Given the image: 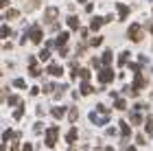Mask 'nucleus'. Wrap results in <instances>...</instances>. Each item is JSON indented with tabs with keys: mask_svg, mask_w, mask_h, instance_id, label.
<instances>
[{
	"mask_svg": "<svg viewBox=\"0 0 153 151\" xmlns=\"http://www.w3.org/2000/svg\"><path fill=\"white\" fill-rule=\"evenodd\" d=\"M114 105H116V109H125V107H127V103H125V99H116Z\"/></svg>",
	"mask_w": 153,
	"mask_h": 151,
	"instance_id": "412c9836",
	"label": "nucleus"
},
{
	"mask_svg": "<svg viewBox=\"0 0 153 151\" xmlns=\"http://www.w3.org/2000/svg\"><path fill=\"white\" fill-rule=\"evenodd\" d=\"M68 116H70V121H76V118H79V114H76V109H74V107L70 109V114H68Z\"/></svg>",
	"mask_w": 153,
	"mask_h": 151,
	"instance_id": "cd10ccee",
	"label": "nucleus"
},
{
	"mask_svg": "<svg viewBox=\"0 0 153 151\" xmlns=\"http://www.w3.org/2000/svg\"><path fill=\"white\" fill-rule=\"evenodd\" d=\"M11 151H20V149H18V142H13V147H11Z\"/></svg>",
	"mask_w": 153,
	"mask_h": 151,
	"instance_id": "e433bc0d",
	"label": "nucleus"
},
{
	"mask_svg": "<svg viewBox=\"0 0 153 151\" xmlns=\"http://www.w3.org/2000/svg\"><path fill=\"white\" fill-rule=\"evenodd\" d=\"M7 4H9V0H0V9H4Z\"/></svg>",
	"mask_w": 153,
	"mask_h": 151,
	"instance_id": "c9c22d12",
	"label": "nucleus"
},
{
	"mask_svg": "<svg viewBox=\"0 0 153 151\" xmlns=\"http://www.w3.org/2000/svg\"><path fill=\"white\" fill-rule=\"evenodd\" d=\"M51 114L59 121V118H64V116H66V107H53V109H51Z\"/></svg>",
	"mask_w": 153,
	"mask_h": 151,
	"instance_id": "0eeeda50",
	"label": "nucleus"
},
{
	"mask_svg": "<svg viewBox=\"0 0 153 151\" xmlns=\"http://www.w3.org/2000/svg\"><path fill=\"white\" fill-rule=\"evenodd\" d=\"M144 86H147V79H144L140 72H136V79H134V88H131V90L136 92V90H140V88H144Z\"/></svg>",
	"mask_w": 153,
	"mask_h": 151,
	"instance_id": "20e7f679",
	"label": "nucleus"
},
{
	"mask_svg": "<svg viewBox=\"0 0 153 151\" xmlns=\"http://www.w3.org/2000/svg\"><path fill=\"white\" fill-rule=\"evenodd\" d=\"M92 66H94V68H101V59L94 57V59H92Z\"/></svg>",
	"mask_w": 153,
	"mask_h": 151,
	"instance_id": "72a5a7b5",
	"label": "nucleus"
},
{
	"mask_svg": "<svg viewBox=\"0 0 153 151\" xmlns=\"http://www.w3.org/2000/svg\"><path fill=\"white\" fill-rule=\"evenodd\" d=\"M31 39H33V42H42V29H39V26H35V29L31 31Z\"/></svg>",
	"mask_w": 153,
	"mask_h": 151,
	"instance_id": "1a4fd4ad",
	"label": "nucleus"
},
{
	"mask_svg": "<svg viewBox=\"0 0 153 151\" xmlns=\"http://www.w3.org/2000/svg\"><path fill=\"white\" fill-rule=\"evenodd\" d=\"M90 121H92V123H96V125H107V123H109V116H107V114H105V116L90 114Z\"/></svg>",
	"mask_w": 153,
	"mask_h": 151,
	"instance_id": "423d86ee",
	"label": "nucleus"
},
{
	"mask_svg": "<svg viewBox=\"0 0 153 151\" xmlns=\"http://www.w3.org/2000/svg\"><path fill=\"white\" fill-rule=\"evenodd\" d=\"M105 22H107L105 18H94V20H92V31H99V29H101V26L105 24Z\"/></svg>",
	"mask_w": 153,
	"mask_h": 151,
	"instance_id": "6e6552de",
	"label": "nucleus"
},
{
	"mask_svg": "<svg viewBox=\"0 0 153 151\" xmlns=\"http://www.w3.org/2000/svg\"><path fill=\"white\" fill-rule=\"evenodd\" d=\"M64 72L59 66H48V74H55V77H59V74Z\"/></svg>",
	"mask_w": 153,
	"mask_h": 151,
	"instance_id": "2eb2a0df",
	"label": "nucleus"
},
{
	"mask_svg": "<svg viewBox=\"0 0 153 151\" xmlns=\"http://www.w3.org/2000/svg\"><path fill=\"white\" fill-rule=\"evenodd\" d=\"M103 64H105V66H109V64H112V51H105V53H103Z\"/></svg>",
	"mask_w": 153,
	"mask_h": 151,
	"instance_id": "ddd939ff",
	"label": "nucleus"
},
{
	"mask_svg": "<svg viewBox=\"0 0 153 151\" xmlns=\"http://www.w3.org/2000/svg\"><path fill=\"white\" fill-rule=\"evenodd\" d=\"M127 59H129V53H120V57H118V64H127Z\"/></svg>",
	"mask_w": 153,
	"mask_h": 151,
	"instance_id": "5701e85b",
	"label": "nucleus"
},
{
	"mask_svg": "<svg viewBox=\"0 0 153 151\" xmlns=\"http://www.w3.org/2000/svg\"><path fill=\"white\" fill-rule=\"evenodd\" d=\"M147 134H153V118H147Z\"/></svg>",
	"mask_w": 153,
	"mask_h": 151,
	"instance_id": "393cba45",
	"label": "nucleus"
},
{
	"mask_svg": "<svg viewBox=\"0 0 153 151\" xmlns=\"http://www.w3.org/2000/svg\"><path fill=\"white\" fill-rule=\"evenodd\" d=\"M13 18H18V11H7L4 13V20H13Z\"/></svg>",
	"mask_w": 153,
	"mask_h": 151,
	"instance_id": "a878e982",
	"label": "nucleus"
},
{
	"mask_svg": "<svg viewBox=\"0 0 153 151\" xmlns=\"http://www.w3.org/2000/svg\"><path fill=\"white\" fill-rule=\"evenodd\" d=\"M22 116H24V107L20 105V107L16 109V112H13V118H16V121H20V118H22Z\"/></svg>",
	"mask_w": 153,
	"mask_h": 151,
	"instance_id": "6ab92c4d",
	"label": "nucleus"
},
{
	"mask_svg": "<svg viewBox=\"0 0 153 151\" xmlns=\"http://www.w3.org/2000/svg\"><path fill=\"white\" fill-rule=\"evenodd\" d=\"M79 2H85V0H79Z\"/></svg>",
	"mask_w": 153,
	"mask_h": 151,
	"instance_id": "ea45409f",
	"label": "nucleus"
},
{
	"mask_svg": "<svg viewBox=\"0 0 153 151\" xmlns=\"http://www.w3.org/2000/svg\"><path fill=\"white\" fill-rule=\"evenodd\" d=\"M129 118H131V123H134V125H140V123H142V116L138 114V112H131Z\"/></svg>",
	"mask_w": 153,
	"mask_h": 151,
	"instance_id": "4468645a",
	"label": "nucleus"
},
{
	"mask_svg": "<svg viewBox=\"0 0 153 151\" xmlns=\"http://www.w3.org/2000/svg\"><path fill=\"white\" fill-rule=\"evenodd\" d=\"M68 26H70V29H79V20H76L74 16H70L68 18Z\"/></svg>",
	"mask_w": 153,
	"mask_h": 151,
	"instance_id": "dca6fc26",
	"label": "nucleus"
},
{
	"mask_svg": "<svg viewBox=\"0 0 153 151\" xmlns=\"http://www.w3.org/2000/svg\"><path fill=\"white\" fill-rule=\"evenodd\" d=\"M22 149H24V151H33V145H31V142H24Z\"/></svg>",
	"mask_w": 153,
	"mask_h": 151,
	"instance_id": "473e14b6",
	"label": "nucleus"
},
{
	"mask_svg": "<svg viewBox=\"0 0 153 151\" xmlns=\"http://www.w3.org/2000/svg\"><path fill=\"white\" fill-rule=\"evenodd\" d=\"M68 39H70V35H68V33H61V35H59V39H57V44H59V46H66V42H68Z\"/></svg>",
	"mask_w": 153,
	"mask_h": 151,
	"instance_id": "f3484780",
	"label": "nucleus"
},
{
	"mask_svg": "<svg viewBox=\"0 0 153 151\" xmlns=\"http://www.w3.org/2000/svg\"><path fill=\"white\" fill-rule=\"evenodd\" d=\"M42 129H44V127H42V123H35V127H33V132H35V134H42Z\"/></svg>",
	"mask_w": 153,
	"mask_h": 151,
	"instance_id": "c85d7f7f",
	"label": "nucleus"
},
{
	"mask_svg": "<svg viewBox=\"0 0 153 151\" xmlns=\"http://www.w3.org/2000/svg\"><path fill=\"white\" fill-rule=\"evenodd\" d=\"M114 79V72L109 70V68H103V70H99V83H109V81Z\"/></svg>",
	"mask_w": 153,
	"mask_h": 151,
	"instance_id": "7ed1b4c3",
	"label": "nucleus"
},
{
	"mask_svg": "<svg viewBox=\"0 0 153 151\" xmlns=\"http://www.w3.org/2000/svg\"><path fill=\"white\" fill-rule=\"evenodd\" d=\"M76 74H79V77H81L83 81H88V79H90V70H85V68H83V70H79Z\"/></svg>",
	"mask_w": 153,
	"mask_h": 151,
	"instance_id": "aec40b11",
	"label": "nucleus"
},
{
	"mask_svg": "<svg viewBox=\"0 0 153 151\" xmlns=\"http://www.w3.org/2000/svg\"><path fill=\"white\" fill-rule=\"evenodd\" d=\"M127 13H129L127 4H118V16H120V20H125V18H127Z\"/></svg>",
	"mask_w": 153,
	"mask_h": 151,
	"instance_id": "9b49d317",
	"label": "nucleus"
},
{
	"mask_svg": "<svg viewBox=\"0 0 153 151\" xmlns=\"http://www.w3.org/2000/svg\"><path fill=\"white\" fill-rule=\"evenodd\" d=\"M13 88H18V90H22V88H26V83H24L22 79H16V81H13Z\"/></svg>",
	"mask_w": 153,
	"mask_h": 151,
	"instance_id": "b1692460",
	"label": "nucleus"
},
{
	"mask_svg": "<svg viewBox=\"0 0 153 151\" xmlns=\"http://www.w3.org/2000/svg\"><path fill=\"white\" fill-rule=\"evenodd\" d=\"M18 103H20L18 97H9V105H18Z\"/></svg>",
	"mask_w": 153,
	"mask_h": 151,
	"instance_id": "7c9ffc66",
	"label": "nucleus"
},
{
	"mask_svg": "<svg viewBox=\"0 0 153 151\" xmlns=\"http://www.w3.org/2000/svg\"><path fill=\"white\" fill-rule=\"evenodd\" d=\"M11 35V29L9 26H2V29H0V37H9Z\"/></svg>",
	"mask_w": 153,
	"mask_h": 151,
	"instance_id": "4be33fe9",
	"label": "nucleus"
},
{
	"mask_svg": "<svg viewBox=\"0 0 153 151\" xmlns=\"http://www.w3.org/2000/svg\"><path fill=\"white\" fill-rule=\"evenodd\" d=\"M120 134H123V138H127V136L131 134V129H129V125L125 121H120Z\"/></svg>",
	"mask_w": 153,
	"mask_h": 151,
	"instance_id": "9d476101",
	"label": "nucleus"
},
{
	"mask_svg": "<svg viewBox=\"0 0 153 151\" xmlns=\"http://www.w3.org/2000/svg\"><path fill=\"white\" fill-rule=\"evenodd\" d=\"M57 138H59V127H48V132H46V147H55L57 145Z\"/></svg>",
	"mask_w": 153,
	"mask_h": 151,
	"instance_id": "f257e3e1",
	"label": "nucleus"
},
{
	"mask_svg": "<svg viewBox=\"0 0 153 151\" xmlns=\"http://www.w3.org/2000/svg\"><path fill=\"white\" fill-rule=\"evenodd\" d=\"M136 142L138 145H144V136H136Z\"/></svg>",
	"mask_w": 153,
	"mask_h": 151,
	"instance_id": "f704fd0d",
	"label": "nucleus"
},
{
	"mask_svg": "<svg viewBox=\"0 0 153 151\" xmlns=\"http://www.w3.org/2000/svg\"><path fill=\"white\" fill-rule=\"evenodd\" d=\"M46 22L53 26V29H59V24H57V9L55 7H48V11H46Z\"/></svg>",
	"mask_w": 153,
	"mask_h": 151,
	"instance_id": "f03ea898",
	"label": "nucleus"
},
{
	"mask_svg": "<svg viewBox=\"0 0 153 151\" xmlns=\"http://www.w3.org/2000/svg\"><path fill=\"white\" fill-rule=\"evenodd\" d=\"M66 140H68V142H70V145H72V142L76 140V129H70V132H68V136H66Z\"/></svg>",
	"mask_w": 153,
	"mask_h": 151,
	"instance_id": "a211bd4d",
	"label": "nucleus"
},
{
	"mask_svg": "<svg viewBox=\"0 0 153 151\" xmlns=\"http://www.w3.org/2000/svg\"><path fill=\"white\" fill-rule=\"evenodd\" d=\"M48 57H51V48L42 51V55H39V59H48Z\"/></svg>",
	"mask_w": 153,
	"mask_h": 151,
	"instance_id": "bb28decb",
	"label": "nucleus"
},
{
	"mask_svg": "<svg viewBox=\"0 0 153 151\" xmlns=\"http://www.w3.org/2000/svg\"><path fill=\"white\" fill-rule=\"evenodd\" d=\"M94 92V88L88 83V81H83V86H81V94H92Z\"/></svg>",
	"mask_w": 153,
	"mask_h": 151,
	"instance_id": "f8f14e48",
	"label": "nucleus"
},
{
	"mask_svg": "<svg viewBox=\"0 0 153 151\" xmlns=\"http://www.w3.org/2000/svg\"><path fill=\"white\" fill-rule=\"evenodd\" d=\"M129 37L134 39V42H140V39H142V31H140V26H138V24L129 29Z\"/></svg>",
	"mask_w": 153,
	"mask_h": 151,
	"instance_id": "39448f33",
	"label": "nucleus"
},
{
	"mask_svg": "<svg viewBox=\"0 0 153 151\" xmlns=\"http://www.w3.org/2000/svg\"><path fill=\"white\" fill-rule=\"evenodd\" d=\"M101 42H103L101 37H94V39H92V42H90V44H92V46H101Z\"/></svg>",
	"mask_w": 153,
	"mask_h": 151,
	"instance_id": "2f4dec72",
	"label": "nucleus"
},
{
	"mask_svg": "<svg viewBox=\"0 0 153 151\" xmlns=\"http://www.w3.org/2000/svg\"><path fill=\"white\" fill-rule=\"evenodd\" d=\"M53 90H55V86H53V83H46V86H44V92H46V94H48V92H53Z\"/></svg>",
	"mask_w": 153,
	"mask_h": 151,
	"instance_id": "c756f323",
	"label": "nucleus"
},
{
	"mask_svg": "<svg viewBox=\"0 0 153 151\" xmlns=\"http://www.w3.org/2000/svg\"><path fill=\"white\" fill-rule=\"evenodd\" d=\"M0 151H4V147H2V145H0Z\"/></svg>",
	"mask_w": 153,
	"mask_h": 151,
	"instance_id": "58836bf2",
	"label": "nucleus"
},
{
	"mask_svg": "<svg viewBox=\"0 0 153 151\" xmlns=\"http://www.w3.org/2000/svg\"><path fill=\"white\" fill-rule=\"evenodd\" d=\"M105 151H114V149H112V147H105Z\"/></svg>",
	"mask_w": 153,
	"mask_h": 151,
	"instance_id": "4c0bfd02",
	"label": "nucleus"
}]
</instances>
